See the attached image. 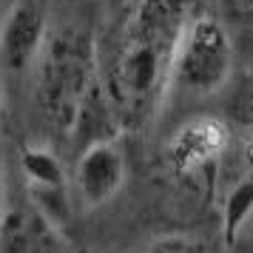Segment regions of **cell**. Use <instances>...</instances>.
I'll return each mask as SVG.
<instances>
[{
    "label": "cell",
    "instance_id": "obj_1",
    "mask_svg": "<svg viewBox=\"0 0 253 253\" xmlns=\"http://www.w3.org/2000/svg\"><path fill=\"white\" fill-rule=\"evenodd\" d=\"M176 32L165 29V12L142 9L117 60V100L128 114L139 120L154 108L162 85L171 80V63L176 48Z\"/></svg>",
    "mask_w": 253,
    "mask_h": 253
},
{
    "label": "cell",
    "instance_id": "obj_2",
    "mask_svg": "<svg viewBox=\"0 0 253 253\" xmlns=\"http://www.w3.org/2000/svg\"><path fill=\"white\" fill-rule=\"evenodd\" d=\"M40 103L51 120L71 128L94 80V46L77 29H63L46 40L40 54Z\"/></svg>",
    "mask_w": 253,
    "mask_h": 253
},
{
    "label": "cell",
    "instance_id": "obj_3",
    "mask_svg": "<svg viewBox=\"0 0 253 253\" xmlns=\"http://www.w3.org/2000/svg\"><path fill=\"white\" fill-rule=\"evenodd\" d=\"M233 71V43L228 29L211 14L185 23L176 37L171 63V83L185 94L208 97L228 83Z\"/></svg>",
    "mask_w": 253,
    "mask_h": 253
},
{
    "label": "cell",
    "instance_id": "obj_4",
    "mask_svg": "<svg viewBox=\"0 0 253 253\" xmlns=\"http://www.w3.org/2000/svg\"><path fill=\"white\" fill-rule=\"evenodd\" d=\"M48 40L46 0H14L0 20V69L9 74L26 71L40 60Z\"/></svg>",
    "mask_w": 253,
    "mask_h": 253
},
{
    "label": "cell",
    "instance_id": "obj_5",
    "mask_svg": "<svg viewBox=\"0 0 253 253\" xmlns=\"http://www.w3.org/2000/svg\"><path fill=\"white\" fill-rule=\"evenodd\" d=\"M126 179V157L117 142L100 139L85 145L77 160V191L85 205H103L123 188Z\"/></svg>",
    "mask_w": 253,
    "mask_h": 253
},
{
    "label": "cell",
    "instance_id": "obj_6",
    "mask_svg": "<svg viewBox=\"0 0 253 253\" xmlns=\"http://www.w3.org/2000/svg\"><path fill=\"white\" fill-rule=\"evenodd\" d=\"M0 253H63V236L35 205L12 208L0 216Z\"/></svg>",
    "mask_w": 253,
    "mask_h": 253
},
{
    "label": "cell",
    "instance_id": "obj_7",
    "mask_svg": "<svg viewBox=\"0 0 253 253\" xmlns=\"http://www.w3.org/2000/svg\"><path fill=\"white\" fill-rule=\"evenodd\" d=\"M225 139H228V134L216 120H194L173 134L171 145H168V157L179 171H194L216 157Z\"/></svg>",
    "mask_w": 253,
    "mask_h": 253
},
{
    "label": "cell",
    "instance_id": "obj_8",
    "mask_svg": "<svg viewBox=\"0 0 253 253\" xmlns=\"http://www.w3.org/2000/svg\"><path fill=\"white\" fill-rule=\"evenodd\" d=\"M253 213V179H242L225 199V213H222V236L230 251L236 248V236H239L242 225L251 219Z\"/></svg>",
    "mask_w": 253,
    "mask_h": 253
},
{
    "label": "cell",
    "instance_id": "obj_9",
    "mask_svg": "<svg viewBox=\"0 0 253 253\" xmlns=\"http://www.w3.org/2000/svg\"><path fill=\"white\" fill-rule=\"evenodd\" d=\"M20 168H23L29 185H66V168L63 162L46 148H29L20 151Z\"/></svg>",
    "mask_w": 253,
    "mask_h": 253
},
{
    "label": "cell",
    "instance_id": "obj_10",
    "mask_svg": "<svg viewBox=\"0 0 253 253\" xmlns=\"http://www.w3.org/2000/svg\"><path fill=\"white\" fill-rule=\"evenodd\" d=\"M29 199L57 228L63 222H69V194H66V185H29Z\"/></svg>",
    "mask_w": 253,
    "mask_h": 253
},
{
    "label": "cell",
    "instance_id": "obj_11",
    "mask_svg": "<svg viewBox=\"0 0 253 253\" xmlns=\"http://www.w3.org/2000/svg\"><path fill=\"white\" fill-rule=\"evenodd\" d=\"M151 253H191V248H188L185 242H173L171 239V242H160Z\"/></svg>",
    "mask_w": 253,
    "mask_h": 253
},
{
    "label": "cell",
    "instance_id": "obj_12",
    "mask_svg": "<svg viewBox=\"0 0 253 253\" xmlns=\"http://www.w3.org/2000/svg\"><path fill=\"white\" fill-rule=\"evenodd\" d=\"M0 216H3V171H0Z\"/></svg>",
    "mask_w": 253,
    "mask_h": 253
},
{
    "label": "cell",
    "instance_id": "obj_13",
    "mask_svg": "<svg viewBox=\"0 0 253 253\" xmlns=\"http://www.w3.org/2000/svg\"><path fill=\"white\" fill-rule=\"evenodd\" d=\"M0 123H3V91H0Z\"/></svg>",
    "mask_w": 253,
    "mask_h": 253
},
{
    "label": "cell",
    "instance_id": "obj_14",
    "mask_svg": "<svg viewBox=\"0 0 253 253\" xmlns=\"http://www.w3.org/2000/svg\"><path fill=\"white\" fill-rule=\"evenodd\" d=\"M233 253H245V251H233Z\"/></svg>",
    "mask_w": 253,
    "mask_h": 253
}]
</instances>
